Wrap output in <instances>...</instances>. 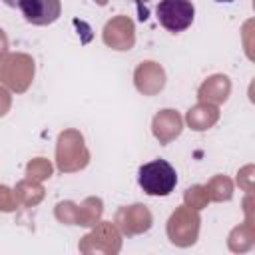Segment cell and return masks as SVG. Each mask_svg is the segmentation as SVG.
I'll use <instances>...</instances> for the list:
<instances>
[{"label": "cell", "instance_id": "5", "mask_svg": "<svg viewBox=\"0 0 255 255\" xmlns=\"http://www.w3.org/2000/svg\"><path fill=\"white\" fill-rule=\"evenodd\" d=\"M215 2H235V0H215Z\"/></svg>", "mask_w": 255, "mask_h": 255}, {"label": "cell", "instance_id": "1", "mask_svg": "<svg viewBox=\"0 0 255 255\" xmlns=\"http://www.w3.org/2000/svg\"><path fill=\"white\" fill-rule=\"evenodd\" d=\"M137 183L147 195L163 197L169 195L175 189L177 183V173L173 165L165 159H153L143 163L137 169Z\"/></svg>", "mask_w": 255, "mask_h": 255}, {"label": "cell", "instance_id": "4", "mask_svg": "<svg viewBox=\"0 0 255 255\" xmlns=\"http://www.w3.org/2000/svg\"><path fill=\"white\" fill-rule=\"evenodd\" d=\"M4 2H6L8 6H12V8H16V6H18V0H4Z\"/></svg>", "mask_w": 255, "mask_h": 255}, {"label": "cell", "instance_id": "3", "mask_svg": "<svg viewBox=\"0 0 255 255\" xmlns=\"http://www.w3.org/2000/svg\"><path fill=\"white\" fill-rule=\"evenodd\" d=\"M18 8L24 20L34 26L54 24L62 14L60 0H18Z\"/></svg>", "mask_w": 255, "mask_h": 255}, {"label": "cell", "instance_id": "2", "mask_svg": "<svg viewBox=\"0 0 255 255\" xmlns=\"http://www.w3.org/2000/svg\"><path fill=\"white\" fill-rule=\"evenodd\" d=\"M159 24L173 34L187 30L195 18V6L191 0H161L155 6Z\"/></svg>", "mask_w": 255, "mask_h": 255}]
</instances>
